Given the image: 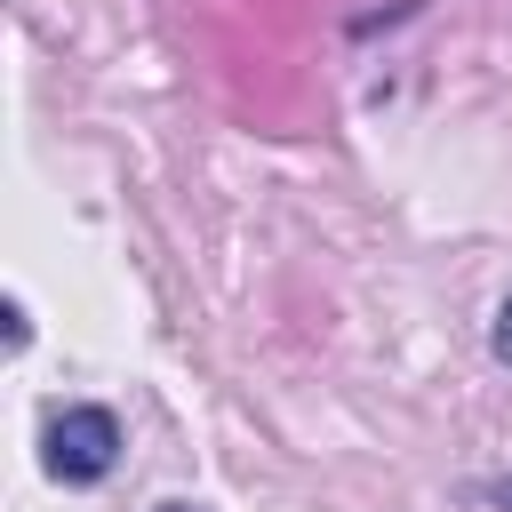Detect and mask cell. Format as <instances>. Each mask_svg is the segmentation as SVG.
I'll list each match as a JSON object with an SVG mask.
<instances>
[{"label":"cell","mask_w":512,"mask_h":512,"mask_svg":"<svg viewBox=\"0 0 512 512\" xmlns=\"http://www.w3.org/2000/svg\"><path fill=\"white\" fill-rule=\"evenodd\" d=\"M496 352L512 360V304H504V320H496Z\"/></svg>","instance_id":"obj_2"},{"label":"cell","mask_w":512,"mask_h":512,"mask_svg":"<svg viewBox=\"0 0 512 512\" xmlns=\"http://www.w3.org/2000/svg\"><path fill=\"white\" fill-rule=\"evenodd\" d=\"M112 456H120L112 408H64V416L48 424V472H56V480H104Z\"/></svg>","instance_id":"obj_1"}]
</instances>
